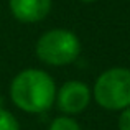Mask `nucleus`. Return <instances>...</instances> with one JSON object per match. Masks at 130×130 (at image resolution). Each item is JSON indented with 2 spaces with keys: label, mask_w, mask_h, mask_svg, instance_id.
Instances as JSON below:
<instances>
[{
  "label": "nucleus",
  "mask_w": 130,
  "mask_h": 130,
  "mask_svg": "<svg viewBox=\"0 0 130 130\" xmlns=\"http://www.w3.org/2000/svg\"><path fill=\"white\" fill-rule=\"evenodd\" d=\"M36 58L46 66H68L81 54V41L76 33L66 28H53L44 31L35 46Z\"/></svg>",
  "instance_id": "obj_3"
},
{
  "label": "nucleus",
  "mask_w": 130,
  "mask_h": 130,
  "mask_svg": "<svg viewBox=\"0 0 130 130\" xmlns=\"http://www.w3.org/2000/svg\"><path fill=\"white\" fill-rule=\"evenodd\" d=\"M12 15L22 23L43 22L51 12V0H8Z\"/></svg>",
  "instance_id": "obj_5"
},
{
  "label": "nucleus",
  "mask_w": 130,
  "mask_h": 130,
  "mask_svg": "<svg viewBox=\"0 0 130 130\" xmlns=\"http://www.w3.org/2000/svg\"><path fill=\"white\" fill-rule=\"evenodd\" d=\"M56 97V84L51 74L43 69L28 68L10 83V99L26 114H43L50 110Z\"/></svg>",
  "instance_id": "obj_1"
},
{
  "label": "nucleus",
  "mask_w": 130,
  "mask_h": 130,
  "mask_svg": "<svg viewBox=\"0 0 130 130\" xmlns=\"http://www.w3.org/2000/svg\"><path fill=\"white\" fill-rule=\"evenodd\" d=\"M48 130H83L77 120L69 115H59V117L53 119L50 124Z\"/></svg>",
  "instance_id": "obj_6"
},
{
  "label": "nucleus",
  "mask_w": 130,
  "mask_h": 130,
  "mask_svg": "<svg viewBox=\"0 0 130 130\" xmlns=\"http://www.w3.org/2000/svg\"><path fill=\"white\" fill-rule=\"evenodd\" d=\"M81 2H84V3H92V2H97V0H81Z\"/></svg>",
  "instance_id": "obj_9"
},
{
  "label": "nucleus",
  "mask_w": 130,
  "mask_h": 130,
  "mask_svg": "<svg viewBox=\"0 0 130 130\" xmlns=\"http://www.w3.org/2000/svg\"><path fill=\"white\" fill-rule=\"evenodd\" d=\"M91 99H92V89L86 83L71 79L66 81L59 89H56L54 104L63 115L74 117L77 114H83L89 107Z\"/></svg>",
  "instance_id": "obj_4"
},
{
  "label": "nucleus",
  "mask_w": 130,
  "mask_h": 130,
  "mask_svg": "<svg viewBox=\"0 0 130 130\" xmlns=\"http://www.w3.org/2000/svg\"><path fill=\"white\" fill-rule=\"evenodd\" d=\"M0 130H20L17 117L5 107H0Z\"/></svg>",
  "instance_id": "obj_7"
},
{
  "label": "nucleus",
  "mask_w": 130,
  "mask_h": 130,
  "mask_svg": "<svg viewBox=\"0 0 130 130\" xmlns=\"http://www.w3.org/2000/svg\"><path fill=\"white\" fill-rule=\"evenodd\" d=\"M117 125H119V130H130V107L120 112Z\"/></svg>",
  "instance_id": "obj_8"
},
{
  "label": "nucleus",
  "mask_w": 130,
  "mask_h": 130,
  "mask_svg": "<svg viewBox=\"0 0 130 130\" xmlns=\"http://www.w3.org/2000/svg\"><path fill=\"white\" fill-rule=\"evenodd\" d=\"M92 99L99 107L110 112L130 107V69L115 66L101 73L92 87Z\"/></svg>",
  "instance_id": "obj_2"
}]
</instances>
